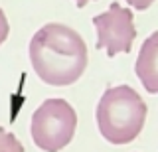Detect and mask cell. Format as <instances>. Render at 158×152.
<instances>
[{"instance_id":"6da1fadb","label":"cell","mask_w":158,"mask_h":152,"mask_svg":"<svg viewBox=\"0 0 158 152\" xmlns=\"http://www.w3.org/2000/svg\"><path fill=\"white\" fill-rule=\"evenodd\" d=\"M28 53L36 75L53 87L75 83L87 67V46L83 38L57 22L46 24L34 34Z\"/></svg>"},{"instance_id":"7a4b0ae2","label":"cell","mask_w":158,"mask_h":152,"mask_svg":"<svg viewBox=\"0 0 158 152\" xmlns=\"http://www.w3.org/2000/svg\"><path fill=\"white\" fill-rule=\"evenodd\" d=\"M97 126L111 144H128L140 134L146 121L142 97L128 85L109 87L97 105Z\"/></svg>"},{"instance_id":"3957f363","label":"cell","mask_w":158,"mask_h":152,"mask_svg":"<svg viewBox=\"0 0 158 152\" xmlns=\"http://www.w3.org/2000/svg\"><path fill=\"white\" fill-rule=\"evenodd\" d=\"M77 129V115L63 99H48L34 111L30 134L44 152H59L71 142Z\"/></svg>"},{"instance_id":"277c9868","label":"cell","mask_w":158,"mask_h":152,"mask_svg":"<svg viewBox=\"0 0 158 152\" xmlns=\"http://www.w3.org/2000/svg\"><path fill=\"white\" fill-rule=\"evenodd\" d=\"M132 12L123 8L118 2H113L107 12L93 16L97 28V50H105L109 57L117 53H128L136 38V28Z\"/></svg>"},{"instance_id":"5b68a950","label":"cell","mask_w":158,"mask_h":152,"mask_svg":"<svg viewBox=\"0 0 158 152\" xmlns=\"http://www.w3.org/2000/svg\"><path fill=\"white\" fill-rule=\"evenodd\" d=\"M135 71L140 83L144 85V89L152 95H156L158 93V32L150 34L142 42Z\"/></svg>"},{"instance_id":"8992f818","label":"cell","mask_w":158,"mask_h":152,"mask_svg":"<svg viewBox=\"0 0 158 152\" xmlns=\"http://www.w3.org/2000/svg\"><path fill=\"white\" fill-rule=\"evenodd\" d=\"M0 152H24L22 142L2 126H0Z\"/></svg>"},{"instance_id":"52a82bcc","label":"cell","mask_w":158,"mask_h":152,"mask_svg":"<svg viewBox=\"0 0 158 152\" xmlns=\"http://www.w3.org/2000/svg\"><path fill=\"white\" fill-rule=\"evenodd\" d=\"M8 32H10V26H8V20H6V14L0 8V43H4V40L8 38Z\"/></svg>"},{"instance_id":"ba28073f","label":"cell","mask_w":158,"mask_h":152,"mask_svg":"<svg viewBox=\"0 0 158 152\" xmlns=\"http://www.w3.org/2000/svg\"><path fill=\"white\" fill-rule=\"evenodd\" d=\"M128 4H131L132 8H136V10H146L148 6H150L154 0H127Z\"/></svg>"},{"instance_id":"9c48e42d","label":"cell","mask_w":158,"mask_h":152,"mask_svg":"<svg viewBox=\"0 0 158 152\" xmlns=\"http://www.w3.org/2000/svg\"><path fill=\"white\" fill-rule=\"evenodd\" d=\"M87 2H91V0H75V4H77L79 8H83V6H85Z\"/></svg>"}]
</instances>
